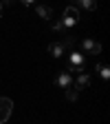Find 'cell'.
I'll list each match as a JSON object with an SVG mask.
<instances>
[{"instance_id":"5","label":"cell","mask_w":110,"mask_h":124,"mask_svg":"<svg viewBox=\"0 0 110 124\" xmlns=\"http://www.w3.org/2000/svg\"><path fill=\"white\" fill-rule=\"evenodd\" d=\"M55 84H57V86H62V89H68V86H73V73H68V71H62V73L55 78Z\"/></svg>"},{"instance_id":"2","label":"cell","mask_w":110,"mask_h":124,"mask_svg":"<svg viewBox=\"0 0 110 124\" xmlns=\"http://www.w3.org/2000/svg\"><path fill=\"white\" fill-rule=\"evenodd\" d=\"M62 22H64V27H66V29L75 27L77 22H79V9H77V7H66V11H64V18H62Z\"/></svg>"},{"instance_id":"13","label":"cell","mask_w":110,"mask_h":124,"mask_svg":"<svg viewBox=\"0 0 110 124\" xmlns=\"http://www.w3.org/2000/svg\"><path fill=\"white\" fill-rule=\"evenodd\" d=\"M22 2H24V5H33L35 0H22Z\"/></svg>"},{"instance_id":"14","label":"cell","mask_w":110,"mask_h":124,"mask_svg":"<svg viewBox=\"0 0 110 124\" xmlns=\"http://www.w3.org/2000/svg\"><path fill=\"white\" fill-rule=\"evenodd\" d=\"M0 18H2V5H0Z\"/></svg>"},{"instance_id":"12","label":"cell","mask_w":110,"mask_h":124,"mask_svg":"<svg viewBox=\"0 0 110 124\" xmlns=\"http://www.w3.org/2000/svg\"><path fill=\"white\" fill-rule=\"evenodd\" d=\"M97 71L101 73L104 80H108V78H110V71H108V67H106V64H97Z\"/></svg>"},{"instance_id":"4","label":"cell","mask_w":110,"mask_h":124,"mask_svg":"<svg viewBox=\"0 0 110 124\" xmlns=\"http://www.w3.org/2000/svg\"><path fill=\"white\" fill-rule=\"evenodd\" d=\"M82 51L97 55V53H101V44L97 40H92V38H86V40H82Z\"/></svg>"},{"instance_id":"10","label":"cell","mask_w":110,"mask_h":124,"mask_svg":"<svg viewBox=\"0 0 110 124\" xmlns=\"http://www.w3.org/2000/svg\"><path fill=\"white\" fill-rule=\"evenodd\" d=\"M77 93H79V91H77L75 86H68V89H66V98H68L71 102H75V100H77Z\"/></svg>"},{"instance_id":"1","label":"cell","mask_w":110,"mask_h":124,"mask_svg":"<svg viewBox=\"0 0 110 124\" xmlns=\"http://www.w3.org/2000/svg\"><path fill=\"white\" fill-rule=\"evenodd\" d=\"M84 67H86L84 53L73 51V53L68 55V62H66V71H68V73H84Z\"/></svg>"},{"instance_id":"11","label":"cell","mask_w":110,"mask_h":124,"mask_svg":"<svg viewBox=\"0 0 110 124\" xmlns=\"http://www.w3.org/2000/svg\"><path fill=\"white\" fill-rule=\"evenodd\" d=\"M51 29L53 31H66V27H64L62 20H51Z\"/></svg>"},{"instance_id":"8","label":"cell","mask_w":110,"mask_h":124,"mask_svg":"<svg viewBox=\"0 0 110 124\" xmlns=\"http://www.w3.org/2000/svg\"><path fill=\"white\" fill-rule=\"evenodd\" d=\"M35 11H38L40 18H44V20H53V11H51V7H46V5H38Z\"/></svg>"},{"instance_id":"7","label":"cell","mask_w":110,"mask_h":124,"mask_svg":"<svg viewBox=\"0 0 110 124\" xmlns=\"http://www.w3.org/2000/svg\"><path fill=\"white\" fill-rule=\"evenodd\" d=\"M64 51H66L64 42H51V44H49V53H51L53 58H62V55H64Z\"/></svg>"},{"instance_id":"3","label":"cell","mask_w":110,"mask_h":124,"mask_svg":"<svg viewBox=\"0 0 110 124\" xmlns=\"http://www.w3.org/2000/svg\"><path fill=\"white\" fill-rule=\"evenodd\" d=\"M13 111V102L9 98H0V124H5Z\"/></svg>"},{"instance_id":"9","label":"cell","mask_w":110,"mask_h":124,"mask_svg":"<svg viewBox=\"0 0 110 124\" xmlns=\"http://www.w3.org/2000/svg\"><path fill=\"white\" fill-rule=\"evenodd\" d=\"M79 7H84L86 11H95L97 9V0H77Z\"/></svg>"},{"instance_id":"6","label":"cell","mask_w":110,"mask_h":124,"mask_svg":"<svg viewBox=\"0 0 110 124\" xmlns=\"http://www.w3.org/2000/svg\"><path fill=\"white\" fill-rule=\"evenodd\" d=\"M90 80H92V78H90L88 73H77V78L73 80V86H75L77 91H82V89H86V86L90 84Z\"/></svg>"}]
</instances>
